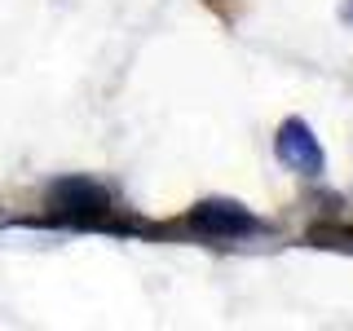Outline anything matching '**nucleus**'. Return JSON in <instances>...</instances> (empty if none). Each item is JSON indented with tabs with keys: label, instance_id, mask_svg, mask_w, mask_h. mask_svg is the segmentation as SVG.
I'll use <instances>...</instances> for the list:
<instances>
[{
	"label": "nucleus",
	"instance_id": "obj_3",
	"mask_svg": "<svg viewBox=\"0 0 353 331\" xmlns=\"http://www.w3.org/2000/svg\"><path fill=\"white\" fill-rule=\"evenodd\" d=\"M49 208L62 217H97L110 208V194L88 177H62L49 185Z\"/></svg>",
	"mask_w": 353,
	"mask_h": 331
},
{
	"label": "nucleus",
	"instance_id": "obj_1",
	"mask_svg": "<svg viewBox=\"0 0 353 331\" xmlns=\"http://www.w3.org/2000/svg\"><path fill=\"white\" fill-rule=\"evenodd\" d=\"M274 150H279V159L287 163V168L301 172V177H318L327 168V154H323L314 128H309L305 119H287V124L279 128V137H274Z\"/></svg>",
	"mask_w": 353,
	"mask_h": 331
},
{
	"label": "nucleus",
	"instance_id": "obj_2",
	"mask_svg": "<svg viewBox=\"0 0 353 331\" xmlns=\"http://www.w3.org/2000/svg\"><path fill=\"white\" fill-rule=\"evenodd\" d=\"M190 225L203 230L212 239H239V234H256L261 221L248 212L243 203H230V199H208L190 212Z\"/></svg>",
	"mask_w": 353,
	"mask_h": 331
},
{
	"label": "nucleus",
	"instance_id": "obj_4",
	"mask_svg": "<svg viewBox=\"0 0 353 331\" xmlns=\"http://www.w3.org/2000/svg\"><path fill=\"white\" fill-rule=\"evenodd\" d=\"M349 18H353V5H349Z\"/></svg>",
	"mask_w": 353,
	"mask_h": 331
}]
</instances>
